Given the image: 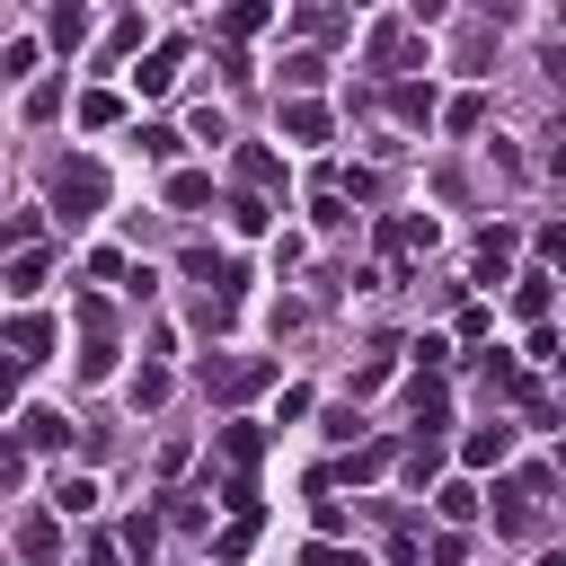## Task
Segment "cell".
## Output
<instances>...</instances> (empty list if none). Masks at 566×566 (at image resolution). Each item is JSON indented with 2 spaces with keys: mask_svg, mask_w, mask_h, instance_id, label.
<instances>
[{
  "mask_svg": "<svg viewBox=\"0 0 566 566\" xmlns=\"http://www.w3.org/2000/svg\"><path fill=\"white\" fill-rule=\"evenodd\" d=\"M53 212H62L71 230L97 221V212H106V168H97V159H62V168H53Z\"/></svg>",
  "mask_w": 566,
  "mask_h": 566,
  "instance_id": "6da1fadb",
  "label": "cell"
},
{
  "mask_svg": "<svg viewBox=\"0 0 566 566\" xmlns=\"http://www.w3.org/2000/svg\"><path fill=\"white\" fill-rule=\"evenodd\" d=\"M265 380H274L265 354H212V363H203V389H212V398H248V389H265Z\"/></svg>",
  "mask_w": 566,
  "mask_h": 566,
  "instance_id": "7a4b0ae2",
  "label": "cell"
},
{
  "mask_svg": "<svg viewBox=\"0 0 566 566\" xmlns=\"http://www.w3.org/2000/svg\"><path fill=\"white\" fill-rule=\"evenodd\" d=\"M433 239H442V230H433V212H398V221L380 230V256H389V265L407 274V265H416V256H424Z\"/></svg>",
  "mask_w": 566,
  "mask_h": 566,
  "instance_id": "3957f363",
  "label": "cell"
},
{
  "mask_svg": "<svg viewBox=\"0 0 566 566\" xmlns=\"http://www.w3.org/2000/svg\"><path fill=\"white\" fill-rule=\"evenodd\" d=\"M0 354H9V363H44V354H53V318H35V310H18V318L0 327Z\"/></svg>",
  "mask_w": 566,
  "mask_h": 566,
  "instance_id": "277c9868",
  "label": "cell"
},
{
  "mask_svg": "<svg viewBox=\"0 0 566 566\" xmlns=\"http://www.w3.org/2000/svg\"><path fill=\"white\" fill-rule=\"evenodd\" d=\"M407 407H416V433H442V424H451V389H442L433 371L407 380Z\"/></svg>",
  "mask_w": 566,
  "mask_h": 566,
  "instance_id": "5b68a950",
  "label": "cell"
},
{
  "mask_svg": "<svg viewBox=\"0 0 566 566\" xmlns=\"http://www.w3.org/2000/svg\"><path fill=\"white\" fill-rule=\"evenodd\" d=\"M177 62H186V44H150L142 71H133V88H142V97H168V88H177Z\"/></svg>",
  "mask_w": 566,
  "mask_h": 566,
  "instance_id": "8992f818",
  "label": "cell"
},
{
  "mask_svg": "<svg viewBox=\"0 0 566 566\" xmlns=\"http://www.w3.org/2000/svg\"><path fill=\"white\" fill-rule=\"evenodd\" d=\"M18 442H27V451H62V442H71V416H62V407H27V416H18Z\"/></svg>",
  "mask_w": 566,
  "mask_h": 566,
  "instance_id": "52a82bcc",
  "label": "cell"
},
{
  "mask_svg": "<svg viewBox=\"0 0 566 566\" xmlns=\"http://www.w3.org/2000/svg\"><path fill=\"white\" fill-rule=\"evenodd\" d=\"M212 451H221V469H230V478H248V469H256V451H265V433H256V424H221V433H212Z\"/></svg>",
  "mask_w": 566,
  "mask_h": 566,
  "instance_id": "ba28073f",
  "label": "cell"
},
{
  "mask_svg": "<svg viewBox=\"0 0 566 566\" xmlns=\"http://www.w3.org/2000/svg\"><path fill=\"white\" fill-rule=\"evenodd\" d=\"M407 62H424V44L407 27H371V71H407Z\"/></svg>",
  "mask_w": 566,
  "mask_h": 566,
  "instance_id": "9c48e42d",
  "label": "cell"
},
{
  "mask_svg": "<svg viewBox=\"0 0 566 566\" xmlns=\"http://www.w3.org/2000/svg\"><path fill=\"white\" fill-rule=\"evenodd\" d=\"M504 451H513V424H469V433H460V460H469V469H495Z\"/></svg>",
  "mask_w": 566,
  "mask_h": 566,
  "instance_id": "30bf717a",
  "label": "cell"
},
{
  "mask_svg": "<svg viewBox=\"0 0 566 566\" xmlns=\"http://www.w3.org/2000/svg\"><path fill=\"white\" fill-rule=\"evenodd\" d=\"M44 35H53L62 53H80V44H88V0H53V18H44Z\"/></svg>",
  "mask_w": 566,
  "mask_h": 566,
  "instance_id": "8fae6325",
  "label": "cell"
},
{
  "mask_svg": "<svg viewBox=\"0 0 566 566\" xmlns=\"http://www.w3.org/2000/svg\"><path fill=\"white\" fill-rule=\"evenodd\" d=\"M221 221H230V230H239V239H256V230H265V221H274V203H265V195H256V186H239V195H230V203H221Z\"/></svg>",
  "mask_w": 566,
  "mask_h": 566,
  "instance_id": "7c38bea8",
  "label": "cell"
},
{
  "mask_svg": "<svg viewBox=\"0 0 566 566\" xmlns=\"http://www.w3.org/2000/svg\"><path fill=\"white\" fill-rule=\"evenodd\" d=\"M389 106H398V124H433V115H442V97H433L424 80H398V88H389Z\"/></svg>",
  "mask_w": 566,
  "mask_h": 566,
  "instance_id": "4fadbf2b",
  "label": "cell"
},
{
  "mask_svg": "<svg viewBox=\"0 0 566 566\" xmlns=\"http://www.w3.org/2000/svg\"><path fill=\"white\" fill-rule=\"evenodd\" d=\"M283 142H327V106L318 97H292L283 106Z\"/></svg>",
  "mask_w": 566,
  "mask_h": 566,
  "instance_id": "5bb4252c",
  "label": "cell"
},
{
  "mask_svg": "<svg viewBox=\"0 0 566 566\" xmlns=\"http://www.w3.org/2000/svg\"><path fill=\"white\" fill-rule=\"evenodd\" d=\"M0 292H9V301H35V292H44V256H35V248H18V256H9V274H0Z\"/></svg>",
  "mask_w": 566,
  "mask_h": 566,
  "instance_id": "9a60e30c",
  "label": "cell"
},
{
  "mask_svg": "<svg viewBox=\"0 0 566 566\" xmlns=\"http://www.w3.org/2000/svg\"><path fill=\"white\" fill-rule=\"evenodd\" d=\"M389 460H398V442H363V451H354V460H345L336 478H354V486H371V478H389Z\"/></svg>",
  "mask_w": 566,
  "mask_h": 566,
  "instance_id": "2e32d148",
  "label": "cell"
},
{
  "mask_svg": "<svg viewBox=\"0 0 566 566\" xmlns=\"http://www.w3.org/2000/svg\"><path fill=\"white\" fill-rule=\"evenodd\" d=\"M433 513H442V522H478V486H469V478H442V486H433Z\"/></svg>",
  "mask_w": 566,
  "mask_h": 566,
  "instance_id": "e0dca14e",
  "label": "cell"
},
{
  "mask_svg": "<svg viewBox=\"0 0 566 566\" xmlns=\"http://www.w3.org/2000/svg\"><path fill=\"white\" fill-rule=\"evenodd\" d=\"M248 548H256V513H230V531L212 539V566H239Z\"/></svg>",
  "mask_w": 566,
  "mask_h": 566,
  "instance_id": "ac0fdd59",
  "label": "cell"
},
{
  "mask_svg": "<svg viewBox=\"0 0 566 566\" xmlns=\"http://www.w3.org/2000/svg\"><path fill=\"white\" fill-rule=\"evenodd\" d=\"M168 203H177V212H203V203H212V177H203V168H177V177H168Z\"/></svg>",
  "mask_w": 566,
  "mask_h": 566,
  "instance_id": "d6986e66",
  "label": "cell"
},
{
  "mask_svg": "<svg viewBox=\"0 0 566 566\" xmlns=\"http://www.w3.org/2000/svg\"><path fill=\"white\" fill-rule=\"evenodd\" d=\"M504 265H513V230H486L478 239V283H504Z\"/></svg>",
  "mask_w": 566,
  "mask_h": 566,
  "instance_id": "ffe728a7",
  "label": "cell"
},
{
  "mask_svg": "<svg viewBox=\"0 0 566 566\" xmlns=\"http://www.w3.org/2000/svg\"><path fill=\"white\" fill-rule=\"evenodd\" d=\"M265 18H274L265 0H221V35H230V44H239V35H256Z\"/></svg>",
  "mask_w": 566,
  "mask_h": 566,
  "instance_id": "44dd1931",
  "label": "cell"
},
{
  "mask_svg": "<svg viewBox=\"0 0 566 566\" xmlns=\"http://www.w3.org/2000/svg\"><path fill=\"white\" fill-rule=\"evenodd\" d=\"M115 371V327H97L88 345H80V380H106Z\"/></svg>",
  "mask_w": 566,
  "mask_h": 566,
  "instance_id": "7402d4cb",
  "label": "cell"
},
{
  "mask_svg": "<svg viewBox=\"0 0 566 566\" xmlns=\"http://www.w3.org/2000/svg\"><path fill=\"white\" fill-rule=\"evenodd\" d=\"M150 407H168V371H159V363L133 371V416H150Z\"/></svg>",
  "mask_w": 566,
  "mask_h": 566,
  "instance_id": "603a6c76",
  "label": "cell"
},
{
  "mask_svg": "<svg viewBox=\"0 0 566 566\" xmlns=\"http://www.w3.org/2000/svg\"><path fill=\"white\" fill-rule=\"evenodd\" d=\"M433 469H442V433H416V442H407V478L433 486Z\"/></svg>",
  "mask_w": 566,
  "mask_h": 566,
  "instance_id": "cb8c5ba5",
  "label": "cell"
},
{
  "mask_svg": "<svg viewBox=\"0 0 566 566\" xmlns=\"http://www.w3.org/2000/svg\"><path fill=\"white\" fill-rule=\"evenodd\" d=\"M115 115H124V97H115V88H88V97H80V124H88V133H106Z\"/></svg>",
  "mask_w": 566,
  "mask_h": 566,
  "instance_id": "d4e9b609",
  "label": "cell"
},
{
  "mask_svg": "<svg viewBox=\"0 0 566 566\" xmlns=\"http://www.w3.org/2000/svg\"><path fill=\"white\" fill-rule=\"evenodd\" d=\"M239 177L265 195V186H283V159H274V150H239Z\"/></svg>",
  "mask_w": 566,
  "mask_h": 566,
  "instance_id": "484cf974",
  "label": "cell"
},
{
  "mask_svg": "<svg viewBox=\"0 0 566 566\" xmlns=\"http://www.w3.org/2000/svg\"><path fill=\"white\" fill-rule=\"evenodd\" d=\"M53 115H62V80H35L27 88V124H53Z\"/></svg>",
  "mask_w": 566,
  "mask_h": 566,
  "instance_id": "4316f807",
  "label": "cell"
},
{
  "mask_svg": "<svg viewBox=\"0 0 566 566\" xmlns=\"http://www.w3.org/2000/svg\"><path fill=\"white\" fill-rule=\"evenodd\" d=\"M513 310H522V318H548V274H522V283H513Z\"/></svg>",
  "mask_w": 566,
  "mask_h": 566,
  "instance_id": "83f0119b",
  "label": "cell"
},
{
  "mask_svg": "<svg viewBox=\"0 0 566 566\" xmlns=\"http://www.w3.org/2000/svg\"><path fill=\"white\" fill-rule=\"evenodd\" d=\"M88 504H97V478H62L53 486V513H88Z\"/></svg>",
  "mask_w": 566,
  "mask_h": 566,
  "instance_id": "f1b7e54d",
  "label": "cell"
},
{
  "mask_svg": "<svg viewBox=\"0 0 566 566\" xmlns=\"http://www.w3.org/2000/svg\"><path fill=\"white\" fill-rule=\"evenodd\" d=\"M495 495H504V504H495V531H531V495H522V486H495Z\"/></svg>",
  "mask_w": 566,
  "mask_h": 566,
  "instance_id": "f546056e",
  "label": "cell"
},
{
  "mask_svg": "<svg viewBox=\"0 0 566 566\" xmlns=\"http://www.w3.org/2000/svg\"><path fill=\"white\" fill-rule=\"evenodd\" d=\"M124 548L150 566V548H159V513H133V522H124Z\"/></svg>",
  "mask_w": 566,
  "mask_h": 566,
  "instance_id": "4dcf8cb0",
  "label": "cell"
},
{
  "mask_svg": "<svg viewBox=\"0 0 566 566\" xmlns=\"http://www.w3.org/2000/svg\"><path fill=\"white\" fill-rule=\"evenodd\" d=\"M318 80H327L318 53H292V62H283V88H318Z\"/></svg>",
  "mask_w": 566,
  "mask_h": 566,
  "instance_id": "1f68e13d",
  "label": "cell"
},
{
  "mask_svg": "<svg viewBox=\"0 0 566 566\" xmlns=\"http://www.w3.org/2000/svg\"><path fill=\"white\" fill-rule=\"evenodd\" d=\"M142 150H150V159H177L186 133H177V124H142Z\"/></svg>",
  "mask_w": 566,
  "mask_h": 566,
  "instance_id": "d6a6232c",
  "label": "cell"
},
{
  "mask_svg": "<svg viewBox=\"0 0 566 566\" xmlns=\"http://www.w3.org/2000/svg\"><path fill=\"white\" fill-rule=\"evenodd\" d=\"M35 230H44V212H9L0 221V248H35Z\"/></svg>",
  "mask_w": 566,
  "mask_h": 566,
  "instance_id": "836d02e7",
  "label": "cell"
},
{
  "mask_svg": "<svg viewBox=\"0 0 566 566\" xmlns=\"http://www.w3.org/2000/svg\"><path fill=\"white\" fill-rule=\"evenodd\" d=\"M18 548H27V557H53V548H62V539H53V522H44V513H35V522H18Z\"/></svg>",
  "mask_w": 566,
  "mask_h": 566,
  "instance_id": "e575fe53",
  "label": "cell"
},
{
  "mask_svg": "<svg viewBox=\"0 0 566 566\" xmlns=\"http://www.w3.org/2000/svg\"><path fill=\"white\" fill-rule=\"evenodd\" d=\"M301 566H363V557H354V548H336V539H310V548H301Z\"/></svg>",
  "mask_w": 566,
  "mask_h": 566,
  "instance_id": "d590c367",
  "label": "cell"
},
{
  "mask_svg": "<svg viewBox=\"0 0 566 566\" xmlns=\"http://www.w3.org/2000/svg\"><path fill=\"white\" fill-rule=\"evenodd\" d=\"M478 115H486L478 97H451V106H442V124H451V133H478Z\"/></svg>",
  "mask_w": 566,
  "mask_h": 566,
  "instance_id": "8d00e7d4",
  "label": "cell"
},
{
  "mask_svg": "<svg viewBox=\"0 0 566 566\" xmlns=\"http://www.w3.org/2000/svg\"><path fill=\"white\" fill-rule=\"evenodd\" d=\"M97 327H115V310H106L97 292H80V336H97Z\"/></svg>",
  "mask_w": 566,
  "mask_h": 566,
  "instance_id": "74e56055",
  "label": "cell"
},
{
  "mask_svg": "<svg viewBox=\"0 0 566 566\" xmlns=\"http://www.w3.org/2000/svg\"><path fill=\"white\" fill-rule=\"evenodd\" d=\"M539 168H548V177H566V124L548 133V150H539Z\"/></svg>",
  "mask_w": 566,
  "mask_h": 566,
  "instance_id": "f35d334b",
  "label": "cell"
},
{
  "mask_svg": "<svg viewBox=\"0 0 566 566\" xmlns=\"http://www.w3.org/2000/svg\"><path fill=\"white\" fill-rule=\"evenodd\" d=\"M539 71H548V80L566 88V44H548V53H539Z\"/></svg>",
  "mask_w": 566,
  "mask_h": 566,
  "instance_id": "ab89813d",
  "label": "cell"
},
{
  "mask_svg": "<svg viewBox=\"0 0 566 566\" xmlns=\"http://www.w3.org/2000/svg\"><path fill=\"white\" fill-rule=\"evenodd\" d=\"M18 371H27V363H0V407H18Z\"/></svg>",
  "mask_w": 566,
  "mask_h": 566,
  "instance_id": "60d3db41",
  "label": "cell"
},
{
  "mask_svg": "<svg viewBox=\"0 0 566 566\" xmlns=\"http://www.w3.org/2000/svg\"><path fill=\"white\" fill-rule=\"evenodd\" d=\"M478 18H486V27H504V18H513V0H478Z\"/></svg>",
  "mask_w": 566,
  "mask_h": 566,
  "instance_id": "b9f144b4",
  "label": "cell"
},
{
  "mask_svg": "<svg viewBox=\"0 0 566 566\" xmlns=\"http://www.w3.org/2000/svg\"><path fill=\"white\" fill-rule=\"evenodd\" d=\"M548 478H557V486H566V442H557V460H548Z\"/></svg>",
  "mask_w": 566,
  "mask_h": 566,
  "instance_id": "7bdbcfd3",
  "label": "cell"
},
{
  "mask_svg": "<svg viewBox=\"0 0 566 566\" xmlns=\"http://www.w3.org/2000/svg\"><path fill=\"white\" fill-rule=\"evenodd\" d=\"M345 9H371V0H345Z\"/></svg>",
  "mask_w": 566,
  "mask_h": 566,
  "instance_id": "ee69618b",
  "label": "cell"
},
{
  "mask_svg": "<svg viewBox=\"0 0 566 566\" xmlns=\"http://www.w3.org/2000/svg\"><path fill=\"white\" fill-rule=\"evenodd\" d=\"M557 18H566V0H557Z\"/></svg>",
  "mask_w": 566,
  "mask_h": 566,
  "instance_id": "f6af8a7d",
  "label": "cell"
},
{
  "mask_svg": "<svg viewBox=\"0 0 566 566\" xmlns=\"http://www.w3.org/2000/svg\"><path fill=\"white\" fill-rule=\"evenodd\" d=\"M557 274H566V256H557Z\"/></svg>",
  "mask_w": 566,
  "mask_h": 566,
  "instance_id": "bcb514c9",
  "label": "cell"
}]
</instances>
